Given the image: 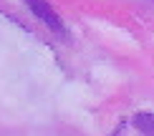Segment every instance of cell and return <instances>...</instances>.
<instances>
[{
  "mask_svg": "<svg viewBox=\"0 0 154 136\" xmlns=\"http://www.w3.org/2000/svg\"><path fill=\"white\" fill-rule=\"evenodd\" d=\"M25 5H28L30 13H33L35 20H41L46 28L53 30L56 35H61V38L68 35V30H66V25H63V20L58 18V13L48 5V0H25Z\"/></svg>",
  "mask_w": 154,
  "mask_h": 136,
  "instance_id": "obj_1",
  "label": "cell"
},
{
  "mask_svg": "<svg viewBox=\"0 0 154 136\" xmlns=\"http://www.w3.org/2000/svg\"><path fill=\"white\" fill-rule=\"evenodd\" d=\"M131 124H134V128H139L144 136H154V113L137 111V113L131 116Z\"/></svg>",
  "mask_w": 154,
  "mask_h": 136,
  "instance_id": "obj_2",
  "label": "cell"
},
{
  "mask_svg": "<svg viewBox=\"0 0 154 136\" xmlns=\"http://www.w3.org/2000/svg\"><path fill=\"white\" fill-rule=\"evenodd\" d=\"M121 131H124V124H119V128H116V131H114L111 136H121Z\"/></svg>",
  "mask_w": 154,
  "mask_h": 136,
  "instance_id": "obj_3",
  "label": "cell"
}]
</instances>
